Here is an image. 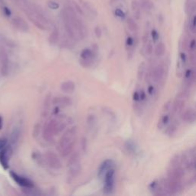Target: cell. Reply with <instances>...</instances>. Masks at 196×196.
Returning <instances> with one entry per match:
<instances>
[{
	"label": "cell",
	"mask_w": 196,
	"mask_h": 196,
	"mask_svg": "<svg viewBox=\"0 0 196 196\" xmlns=\"http://www.w3.org/2000/svg\"><path fill=\"white\" fill-rule=\"evenodd\" d=\"M77 134V126L69 128L64 133L58 144V150L61 156H68L72 153L75 146Z\"/></svg>",
	"instance_id": "1"
},
{
	"label": "cell",
	"mask_w": 196,
	"mask_h": 196,
	"mask_svg": "<svg viewBox=\"0 0 196 196\" xmlns=\"http://www.w3.org/2000/svg\"><path fill=\"white\" fill-rule=\"evenodd\" d=\"M163 184L166 195H176L182 191V180L168 178Z\"/></svg>",
	"instance_id": "2"
},
{
	"label": "cell",
	"mask_w": 196,
	"mask_h": 196,
	"mask_svg": "<svg viewBox=\"0 0 196 196\" xmlns=\"http://www.w3.org/2000/svg\"><path fill=\"white\" fill-rule=\"evenodd\" d=\"M68 166L69 167V175L72 179L77 177L80 174L81 167L80 155L77 152L73 153L70 157Z\"/></svg>",
	"instance_id": "3"
},
{
	"label": "cell",
	"mask_w": 196,
	"mask_h": 196,
	"mask_svg": "<svg viewBox=\"0 0 196 196\" xmlns=\"http://www.w3.org/2000/svg\"><path fill=\"white\" fill-rule=\"evenodd\" d=\"M95 58H96V54L93 50L90 48H84L81 53V64L84 68L90 67L93 64Z\"/></svg>",
	"instance_id": "4"
},
{
	"label": "cell",
	"mask_w": 196,
	"mask_h": 196,
	"mask_svg": "<svg viewBox=\"0 0 196 196\" xmlns=\"http://www.w3.org/2000/svg\"><path fill=\"white\" fill-rule=\"evenodd\" d=\"M114 187V169L111 168L104 174V187L103 192L106 194H111Z\"/></svg>",
	"instance_id": "5"
},
{
	"label": "cell",
	"mask_w": 196,
	"mask_h": 196,
	"mask_svg": "<svg viewBox=\"0 0 196 196\" xmlns=\"http://www.w3.org/2000/svg\"><path fill=\"white\" fill-rule=\"evenodd\" d=\"M54 124H55V119H54V118H52V119L45 125V128H44L43 137L47 142L53 141L54 136H56Z\"/></svg>",
	"instance_id": "6"
},
{
	"label": "cell",
	"mask_w": 196,
	"mask_h": 196,
	"mask_svg": "<svg viewBox=\"0 0 196 196\" xmlns=\"http://www.w3.org/2000/svg\"><path fill=\"white\" fill-rule=\"evenodd\" d=\"M45 159H46L48 166L51 168H54V169H60L62 168L61 161L60 160L59 157L54 152H47L45 154Z\"/></svg>",
	"instance_id": "7"
},
{
	"label": "cell",
	"mask_w": 196,
	"mask_h": 196,
	"mask_svg": "<svg viewBox=\"0 0 196 196\" xmlns=\"http://www.w3.org/2000/svg\"><path fill=\"white\" fill-rule=\"evenodd\" d=\"M165 75V67L163 64H158L155 66V68L152 71L150 74V77H151L153 81L155 84H159L161 82Z\"/></svg>",
	"instance_id": "8"
},
{
	"label": "cell",
	"mask_w": 196,
	"mask_h": 196,
	"mask_svg": "<svg viewBox=\"0 0 196 196\" xmlns=\"http://www.w3.org/2000/svg\"><path fill=\"white\" fill-rule=\"evenodd\" d=\"M184 175V169L181 166H170L168 171V178H170V179L182 180Z\"/></svg>",
	"instance_id": "9"
},
{
	"label": "cell",
	"mask_w": 196,
	"mask_h": 196,
	"mask_svg": "<svg viewBox=\"0 0 196 196\" xmlns=\"http://www.w3.org/2000/svg\"><path fill=\"white\" fill-rule=\"evenodd\" d=\"M10 175L11 176H12V179L15 180V182H17L19 185L22 186V187L28 188V189H32V188H33V182L31 180H29V179H26V178L25 177H22V176H19V175H17L15 172H12L10 173Z\"/></svg>",
	"instance_id": "10"
},
{
	"label": "cell",
	"mask_w": 196,
	"mask_h": 196,
	"mask_svg": "<svg viewBox=\"0 0 196 196\" xmlns=\"http://www.w3.org/2000/svg\"><path fill=\"white\" fill-rule=\"evenodd\" d=\"M195 111L192 109V108H189V109L185 110V111H183L182 115H181V119L184 122L188 123V124H193V123H195Z\"/></svg>",
	"instance_id": "11"
},
{
	"label": "cell",
	"mask_w": 196,
	"mask_h": 196,
	"mask_svg": "<svg viewBox=\"0 0 196 196\" xmlns=\"http://www.w3.org/2000/svg\"><path fill=\"white\" fill-rule=\"evenodd\" d=\"M184 96L182 94H179L176 99V101L174 103V106H173V111L174 113H180L182 112L183 108L185 107V100Z\"/></svg>",
	"instance_id": "12"
},
{
	"label": "cell",
	"mask_w": 196,
	"mask_h": 196,
	"mask_svg": "<svg viewBox=\"0 0 196 196\" xmlns=\"http://www.w3.org/2000/svg\"><path fill=\"white\" fill-rule=\"evenodd\" d=\"M113 166H114V163H113V160L111 159H107L104 162H103L101 165H100V168H99L98 171V176L100 177L104 176L105 173L110 170L111 168H113Z\"/></svg>",
	"instance_id": "13"
},
{
	"label": "cell",
	"mask_w": 196,
	"mask_h": 196,
	"mask_svg": "<svg viewBox=\"0 0 196 196\" xmlns=\"http://www.w3.org/2000/svg\"><path fill=\"white\" fill-rule=\"evenodd\" d=\"M71 103V100L68 97H56L53 98L52 104L57 107H67Z\"/></svg>",
	"instance_id": "14"
},
{
	"label": "cell",
	"mask_w": 196,
	"mask_h": 196,
	"mask_svg": "<svg viewBox=\"0 0 196 196\" xmlns=\"http://www.w3.org/2000/svg\"><path fill=\"white\" fill-rule=\"evenodd\" d=\"M195 82V72L191 69H188L185 73V86L186 89H189Z\"/></svg>",
	"instance_id": "15"
},
{
	"label": "cell",
	"mask_w": 196,
	"mask_h": 196,
	"mask_svg": "<svg viewBox=\"0 0 196 196\" xmlns=\"http://www.w3.org/2000/svg\"><path fill=\"white\" fill-rule=\"evenodd\" d=\"M51 94L49 93L46 95L45 100H44L43 109H42V116L47 117L49 113L50 108H51Z\"/></svg>",
	"instance_id": "16"
},
{
	"label": "cell",
	"mask_w": 196,
	"mask_h": 196,
	"mask_svg": "<svg viewBox=\"0 0 196 196\" xmlns=\"http://www.w3.org/2000/svg\"><path fill=\"white\" fill-rule=\"evenodd\" d=\"M9 152L8 149H4L0 152V163L5 168L9 167Z\"/></svg>",
	"instance_id": "17"
},
{
	"label": "cell",
	"mask_w": 196,
	"mask_h": 196,
	"mask_svg": "<svg viewBox=\"0 0 196 196\" xmlns=\"http://www.w3.org/2000/svg\"><path fill=\"white\" fill-rule=\"evenodd\" d=\"M61 89L64 93H73L75 90V84L71 81H67L61 84Z\"/></svg>",
	"instance_id": "18"
},
{
	"label": "cell",
	"mask_w": 196,
	"mask_h": 196,
	"mask_svg": "<svg viewBox=\"0 0 196 196\" xmlns=\"http://www.w3.org/2000/svg\"><path fill=\"white\" fill-rule=\"evenodd\" d=\"M166 52V45L163 42H159L156 45L155 49V54L157 57H161Z\"/></svg>",
	"instance_id": "19"
},
{
	"label": "cell",
	"mask_w": 196,
	"mask_h": 196,
	"mask_svg": "<svg viewBox=\"0 0 196 196\" xmlns=\"http://www.w3.org/2000/svg\"><path fill=\"white\" fill-rule=\"evenodd\" d=\"M146 70V65L145 62H142L139 65L138 70H137V78L139 81H142L145 75Z\"/></svg>",
	"instance_id": "20"
},
{
	"label": "cell",
	"mask_w": 196,
	"mask_h": 196,
	"mask_svg": "<svg viewBox=\"0 0 196 196\" xmlns=\"http://www.w3.org/2000/svg\"><path fill=\"white\" fill-rule=\"evenodd\" d=\"M132 9L133 11L134 15H135L136 19H140V6L139 3L137 1H133L132 2Z\"/></svg>",
	"instance_id": "21"
},
{
	"label": "cell",
	"mask_w": 196,
	"mask_h": 196,
	"mask_svg": "<svg viewBox=\"0 0 196 196\" xmlns=\"http://www.w3.org/2000/svg\"><path fill=\"white\" fill-rule=\"evenodd\" d=\"M127 26L131 32H137L138 30V25L132 18H129L127 19Z\"/></svg>",
	"instance_id": "22"
},
{
	"label": "cell",
	"mask_w": 196,
	"mask_h": 196,
	"mask_svg": "<svg viewBox=\"0 0 196 196\" xmlns=\"http://www.w3.org/2000/svg\"><path fill=\"white\" fill-rule=\"evenodd\" d=\"M168 121H169V115H164V116L160 119V120L159 121L158 127L159 128V129H163V128L165 127V126L168 124Z\"/></svg>",
	"instance_id": "23"
},
{
	"label": "cell",
	"mask_w": 196,
	"mask_h": 196,
	"mask_svg": "<svg viewBox=\"0 0 196 196\" xmlns=\"http://www.w3.org/2000/svg\"><path fill=\"white\" fill-rule=\"evenodd\" d=\"M58 37H59V35H58V29L54 28V30H53L52 33H51V35H50V38H49L50 42H51V44H53V45L56 44L57 42H58Z\"/></svg>",
	"instance_id": "24"
},
{
	"label": "cell",
	"mask_w": 196,
	"mask_h": 196,
	"mask_svg": "<svg viewBox=\"0 0 196 196\" xmlns=\"http://www.w3.org/2000/svg\"><path fill=\"white\" fill-rule=\"evenodd\" d=\"M142 6L143 8H145L146 9H148V10H151L153 7V5L150 0H145V1L142 2Z\"/></svg>",
	"instance_id": "25"
},
{
	"label": "cell",
	"mask_w": 196,
	"mask_h": 196,
	"mask_svg": "<svg viewBox=\"0 0 196 196\" xmlns=\"http://www.w3.org/2000/svg\"><path fill=\"white\" fill-rule=\"evenodd\" d=\"M153 51V46L152 42H149L148 44H146V52L147 54L149 55H151Z\"/></svg>",
	"instance_id": "26"
},
{
	"label": "cell",
	"mask_w": 196,
	"mask_h": 196,
	"mask_svg": "<svg viewBox=\"0 0 196 196\" xmlns=\"http://www.w3.org/2000/svg\"><path fill=\"white\" fill-rule=\"evenodd\" d=\"M134 41H133V38H131V37H128L126 38V45L128 49H132L133 48V45Z\"/></svg>",
	"instance_id": "27"
},
{
	"label": "cell",
	"mask_w": 196,
	"mask_h": 196,
	"mask_svg": "<svg viewBox=\"0 0 196 196\" xmlns=\"http://www.w3.org/2000/svg\"><path fill=\"white\" fill-rule=\"evenodd\" d=\"M115 15H116L117 17L120 18V19H124L126 16L125 13H124V12L123 10H121L120 9H115Z\"/></svg>",
	"instance_id": "28"
},
{
	"label": "cell",
	"mask_w": 196,
	"mask_h": 196,
	"mask_svg": "<svg viewBox=\"0 0 196 196\" xmlns=\"http://www.w3.org/2000/svg\"><path fill=\"white\" fill-rule=\"evenodd\" d=\"M48 6L50 9H58L59 8V4L57 3L56 2L54 1H49L48 2Z\"/></svg>",
	"instance_id": "29"
},
{
	"label": "cell",
	"mask_w": 196,
	"mask_h": 196,
	"mask_svg": "<svg viewBox=\"0 0 196 196\" xmlns=\"http://www.w3.org/2000/svg\"><path fill=\"white\" fill-rule=\"evenodd\" d=\"M126 149L128 150V151L129 152H133L135 150V146H134V143L133 142H130V141H128L126 144Z\"/></svg>",
	"instance_id": "30"
},
{
	"label": "cell",
	"mask_w": 196,
	"mask_h": 196,
	"mask_svg": "<svg viewBox=\"0 0 196 196\" xmlns=\"http://www.w3.org/2000/svg\"><path fill=\"white\" fill-rule=\"evenodd\" d=\"M172 107V101L171 100H168L166 103H165L164 106L163 107V112H168V111L170 110Z\"/></svg>",
	"instance_id": "31"
},
{
	"label": "cell",
	"mask_w": 196,
	"mask_h": 196,
	"mask_svg": "<svg viewBox=\"0 0 196 196\" xmlns=\"http://www.w3.org/2000/svg\"><path fill=\"white\" fill-rule=\"evenodd\" d=\"M195 40H192V41L189 44V51H190V54H195Z\"/></svg>",
	"instance_id": "32"
},
{
	"label": "cell",
	"mask_w": 196,
	"mask_h": 196,
	"mask_svg": "<svg viewBox=\"0 0 196 196\" xmlns=\"http://www.w3.org/2000/svg\"><path fill=\"white\" fill-rule=\"evenodd\" d=\"M195 21H196V18H195V16H194L192 20L191 21V25H190V30L192 31V32H195Z\"/></svg>",
	"instance_id": "33"
},
{
	"label": "cell",
	"mask_w": 196,
	"mask_h": 196,
	"mask_svg": "<svg viewBox=\"0 0 196 196\" xmlns=\"http://www.w3.org/2000/svg\"><path fill=\"white\" fill-rule=\"evenodd\" d=\"M152 37H153V39L154 41H156L157 40H158L159 38V34L158 32H156V30H155V29H153V31H152Z\"/></svg>",
	"instance_id": "34"
},
{
	"label": "cell",
	"mask_w": 196,
	"mask_h": 196,
	"mask_svg": "<svg viewBox=\"0 0 196 196\" xmlns=\"http://www.w3.org/2000/svg\"><path fill=\"white\" fill-rule=\"evenodd\" d=\"M94 32H95V35H96V36L98 37V38H100V37L101 36L102 31H101V29H100V27L97 26L94 29Z\"/></svg>",
	"instance_id": "35"
},
{
	"label": "cell",
	"mask_w": 196,
	"mask_h": 196,
	"mask_svg": "<svg viewBox=\"0 0 196 196\" xmlns=\"http://www.w3.org/2000/svg\"><path fill=\"white\" fill-rule=\"evenodd\" d=\"M176 128H177V127H176V126L172 125V126H171V127L169 128V129H168V133L169 134V135H172V134H173L176 131Z\"/></svg>",
	"instance_id": "36"
},
{
	"label": "cell",
	"mask_w": 196,
	"mask_h": 196,
	"mask_svg": "<svg viewBox=\"0 0 196 196\" xmlns=\"http://www.w3.org/2000/svg\"><path fill=\"white\" fill-rule=\"evenodd\" d=\"M6 145V141L3 140H0V150H3Z\"/></svg>",
	"instance_id": "37"
},
{
	"label": "cell",
	"mask_w": 196,
	"mask_h": 196,
	"mask_svg": "<svg viewBox=\"0 0 196 196\" xmlns=\"http://www.w3.org/2000/svg\"><path fill=\"white\" fill-rule=\"evenodd\" d=\"M3 11H4V13H5V15H6V16H10L11 12H10V10H9V9H8L7 7H4V9H3Z\"/></svg>",
	"instance_id": "38"
},
{
	"label": "cell",
	"mask_w": 196,
	"mask_h": 196,
	"mask_svg": "<svg viewBox=\"0 0 196 196\" xmlns=\"http://www.w3.org/2000/svg\"><path fill=\"white\" fill-rule=\"evenodd\" d=\"M148 91H149V93L150 94H153V92H154V88H153V86H151V87H149Z\"/></svg>",
	"instance_id": "39"
},
{
	"label": "cell",
	"mask_w": 196,
	"mask_h": 196,
	"mask_svg": "<svg viewBox=\"0 0 196 196\" xmlns=\"http://www.w3.org/2000/svg\"><path fill=\"white\" fill-rule=\"evenodd\" d=\"M2 117L0 116V129H2Z\"/></svg>",
	"instance_id": "40"
}]
</instances>
